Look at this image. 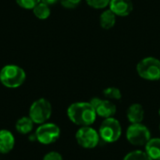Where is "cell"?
<instances>
[{
	"instance_id": "9",
	"label": "cell",
	"mask_w": 160,
	"mask_h": 160,
	"mask_svg": "<svg viewBox=\"0 0 160 160\" xmlns=\"http://www.w3.org/2000/svg\"><path fill=\"white\" fill-rule=\"evenodd\" d=\"M90 103L95 108L97 115L107 119L113 117L116 112V106L112 101L108 99H100L98 98H94L90 100Z\"/></svg>"
},
{
	"instance_id": "1",
	"label": "cell",
	"mask_w": 160,
	"mask_h": 160,
	"mask_svg": "<svg viewBox=\"0 0 160 160\" xmlns=\"http://www.w3.org/2000/svg\"><path fill=\"white\" fill-rule=\"evenodd\" d=\"M69 120L80 127L91 126L97 118L95 108L90 102L72 103L67 111Z\"/></svg>"
},
{
	"instance_id": "25",
	"label": "cell",
	"mask_w": 160,
	"mask_h": 160,
	"mask_svg": "<svg viewBox=\"0 0 160 160\" xmlns=\"http://www.w3.org/2000/svg\"><path fill=\"white\" fill-rule=\"evenodd\" d=\"M159 129H160V126H159Z\"/></svg>"
},
{
	"instance_id": "10",
	"label": "cell",
	"mask_w": 160,
	"mask_h": 160,
	"mask_svg": "<svg viewBox=\"0 0 160 160\" xmlns=\"http://www.w3.org/2000/svg\"><path fill=\"white\" fill-rule=\"evenodd\" d=\"M109 6L110 9L120 17L129 15L133 9V3L131 0H111Z\"/></svg>"
},
{
	"instance_id": "24",
	"label": "cell",
	"mask_w": 160,
	"mask_h": 160,
	"mask_svg": "<svg viewBox=\"0 0 160 160\" xmlns=\"http://www.w3.org/2000/svg\"><path fill=\"white\" fill-rule=\"evenodd\" d=\"M158 114H159V116H160V109H159V111H158Z\"/></svg>"
},
{
	"instance_id": "6",
	"label": "cell",
	"mask_w": 160,
	"mask_h": 160,
	"mask_svg": "<svg viewBox=\"0 0 160 160\" xmlns=\"http://www.w3.org/2000/svg\"><path fill=\"white\" fill-rule=\"evenodd\" d=\"M128 142L134 146H143L151 139V133L147 127L140 124H131L126 133Z\"/></svg>"
},
{
	"instance_id": "15",
	"label": "cell",
	"mask_w": 160,
	"mask_h": 160,
	"mask_svg": "<svg viewBox=\"0 0 160 160\" xmlns=\"http://www.w3.org/2000/svg\"><path fill=\"white\" fill-rule=\"evenodd\" d=\"M34 122L32 121V119L28 116H24L20 118L15 125L16 130L20 133V134H28L33 130L34 128Z\"/></svg>"
},
{
	"instance_id": "11",
	"label": "cell",
	"mask_w": 160,
	"mask_h": 160,
	"mask_svg": "<svg viewBox=\"0 0 160 160\" xmlns=\"http://www.w3.org/2000/svg\"><path fill=\"white\" fill-rule=\"evenodd\" d=\"M15 144V138L13 134L8 129L0 130V153L8 154L9 153Z\"/></svg>"
},
{
	"instance_id": "23",
	"label": "cell",
	"mask_w": 160,
	"mask_h": 160,
	"mask_svg": "<svg viewBox=\"0 0 160 160\" xmlns=\"http://www.w3.org/2000/svg\"><path fill=\"white\" fill-rule=\"evenodd\" d=\"M40 1L50 6V5H53V4H55L58 0H40Z\"/></svg>"
},
{
	"instance_id": "20",
	"label": "cell",
	"mask_w": 160,
	"mask_h": 160,
	"mask_svg": "<svg viewBox=\"0 0 160 160\" xmlns=\"http://www.w3.org/2000/svg\"><path fill=\"white\" fill-rule=\"evenodd\" d=\"M40 0H16V3L24 9H33Z\"/></svg>"
},
{
	"instance_id": "2",
	"label": "cell",
	"mask_w": 160,
	"mask_h": 160,
	"mask_svg": "<svg viewBox=\"0 0 160 160\" xmlns=\"http://www.w3.org/2000/svg\"><path fill=\"white\" fill-rule=\"evenodd\" d=\"M25 79V71L17 65H6L0 70V82L8 88L20 87Z\"/></svg>"
},
{
	"instance_id": "7",
	"label": "cell",
	"mask_w": 160,
	"mask_h": 160,
	"mask_svg": "<svg viewBox=\"0 0 160 160\" xmlns=\"http://www.w3.org/2000/svg\"><path fill=\"white\" fill-rule=\"evenodd\" d=\"M76 141L78 144L85 149H93L98 146L100 141L99 133L89 127H81L79 130L76 132Z\"/></svg>"
},
{
	"instance_id": "17",
	"label": "cell",
	"mask_w": 160,
	"mask_h": 160,
	"mask_svg": "<svg viewBox=\"0 0 160 160\" xmlns=\"http://www.w3.org/2000/svg\"><path fill=\"white\" fill-rule=\"evenodd\" d=\"M123 160H153L144 151L135 150L129 152Z\"/></svg>"
},
{
	"instance_id": "14",
	"label": "cell",
	"mask_w": 160,
	"mask_h": 160,
	"mask_svg": "<svg viewBox=\"0 0 160 160\" xmlns=\"http://www.w3.org/2000/svg\"><path fill=\"white\" fill-rule=\"evenodd\" d=\"M116 15L111 10L107 9L103 11L99 17V23L100 26L104 29H111L112 27L114 26L115 22H116Z\"/></svg>"
},
{
	"instance_id": "8",
	"label": "cell",
	"mask_w": 160,
	"mask_h": 160,
	"mask_svg": "<svg viewBox=\"0 0 160 160\" xmlns=\"http://www.w3.org/2000/svg\"><path fill=\"white\" fill-rule=\"evenodd\" d=\"M36 137L42 144L53 143L60 137V128L53 123L41 124L36 130Z\"/></svg>"
},
{
	"instance_id": "19",
	"label": "cell",
	"mask_w": 160,
	"mask_h": 160,
	"mask_svg": "<svg viewBox=\"0 0 160 160\" xmlns=\"http://www.w3.org/2000/svg\"><path fill=\"white\" fill-rule=\"evenodd\" d=\"M111 0H86V3L88 6H90L93 8L96 9H101L105 8L106 7L109 6Z\"/></svg>"
},
{
	"instance_id": "12",
	"label": "cell",
	"mask_w": 160,
	"mask_h": 160,
	"mask_svg": "<svg viewBox=\"0 0 160 160\" xmlns=\"http://www.w3.org/2000/svg\"><path fill=\"white\" fill-rule=\"evenodd\" d=\"M128 120L131 124H140L144 118V110L141 104L134 103L130 105L127 111Z\"/></svg>"
},
{
	"instance_id": "3",
	"label": "cell",
	"mask_w": 160,
	"mask_h": 160,
	"mask_svg": "<svg viewBox=\"0 0 160 160\" xmlns=\"http://www.w3.org/2000/svg\"><path fill=\"white\" fill-rule=\"evenodd\" d=\"M52 108L49 100L46 98H38L35 100L29 109V117L35 124H44L51 117Z\"/></svg>"
},
{
	"instance_id": "22",
	"label": "cell",
	"mask_w": 160,
	"mask_h": 160,
	"mask_svg": "<svg viewBox=\"0 0 160 160\" xmlns=\"http://www.w3.org/2000/svg\"><path fill=\"white\" fill-rule=\"evenodd\" d=\"M43 160H63V158L58 152L52 151L44 156Z\"/></svg>"
},
{
	"instance_id": "13",
	"label": "cell",
	"mask_w": 160,
	"mask_h": 160,
	"mask_svg": "<svg viewBox=\"0 0 160 160\" xmlns=\"http://www.w3.org/2000/svg\"><path fill=\"white\" fill-rule=\"evenodd\" d=\"M145 152L153 160H160V138H151L145 145Z\"/></svg>"
},
{
	"instance_id": "5",
	"label": "cell",
	"mask_w": 160,
	"mask_h": 160,
	"mask_svg": "<svg viewBox=\"0 0 160 160\" xmlns=\"http://www.w3.org/2000/svg\"><path fill=\"white\" fill-rule=\"evenodd\" d=\"M98 133L102 141L107 143H112L120 139L122 135V127L115 118H107L102 122Z\"/></svg>"
},
{
	"instance_id": "4",
	"label": "cell",
	"mask_w": 160,
	"mask_h": 160,
	"mask_svg": "<svg viewBox=\"0 0 160 160\" xmlns=\"http://www.w3.org/2000/svg\"><path fill=\"white\" fill-rule=\"evenodd\" d=\"M137 72L144 80H160V61L155 57H145L137 65Z\"/></svg>"
},
{
	"instance_id": "21",
	"label": "cell",
	"mask_w": 160,
	"mask_h": 160,
	"mask_svg": "<svg viewBox=\"0 0 160 160\" xmlns=\"http://www.w3.org/2000/svg\"><path fill=\"white\" fill-rule=\"evenodd\" d=\"M61 5L66 8H75L78 7L82 0H59Z\"/></svg>"
},
{
	"instance_id": "16",
	"label": "cell",
	"mask_w": 160,
	"mask_h": 160,
	"mask_svg": "<svg viewBox=\"0 0 160 160\" xmlns=\"http://www.w3.org/2000/svg\"><path fill=\"white\" fill-rule=\"evenodd\" d=\"M32 10L34 12V15L37 18H38L39 20H46L51 15V8H50L49 5H47L41 1Z\"/></svg>"
},
{
	"instance_id": "18",
	"label": "cell",
	"mask_w": 160,
	"mask_h": 160,
	"mask_svg": "<svg viewBox=\"0 0 160 160\" xmlns=\"http://www.w3.org/2000/svg\"><path fill=\"white\" fill-rule=\"evenodd\" d=\"M103 95H104V97L107 98L115 99V100H119V99H121V98H122L121 91H120L117 87H108V88L104 89Z\"/></svg>"
}]
</instances>
